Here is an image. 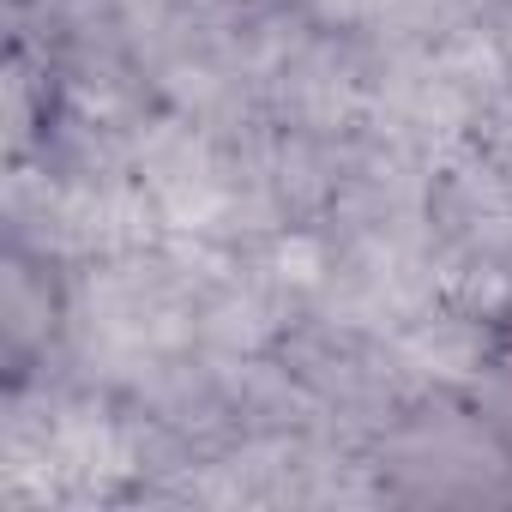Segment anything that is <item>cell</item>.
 Masks as SVG:
<instances>
[{
    "instance_id": "3",
    "label": "cell",
    "mask_w": 512,
    "mask_h": 512,
    "mask_svg": "<svg viewBox=\"0 0 512 512\" xmlns=\"http://www.w3.org/2000/svg\"><path fill=\"white\" fill-rule=\"evenodd\" d=\"M217 7H247V0H217Z\"/></svg>"
},
{
    "instance_id": "2",
    "label": "cell",
    "mask_w": 512,
    "mask_h": 512,
    "mask_svg": "<svg viewBox=\"0 0 512 512\" xmlns=\"http://www.w3.org/2000/svg\"><path fill=\"white\" fill-rule=\"evenodd\" d=\"M488 374H494V392L482 398V422L494 428V440H500L506 458H512V320L500 326V338H494V350H488Z\"/></svg>"
},
{
    "instance_id": "1",
    "label": "cell",
    "mask_w": 512,
    "mask_h": 512,
    "mask_svg": "<svg viewBox=\"0 0 512 512\" xmlns=\"http://www.w3.org/2000/svg\"><path fill=\"white\" fill-rule=\"evenodd\" d=\"M67 332V278L31 241L0 247V362H7V386L19 392L61 344Z\"/></svg>"
}]
</instances>
